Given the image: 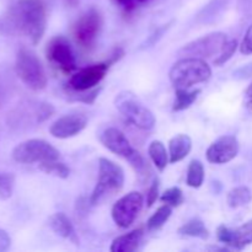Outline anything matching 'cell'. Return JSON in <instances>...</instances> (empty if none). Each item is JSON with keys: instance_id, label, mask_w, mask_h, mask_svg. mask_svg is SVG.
<instances>
[{"instance_id": "1", "label": "cell", "mask_w": 252, "mask_h": 252, "mask_svg": "<svg viewBox=\"0 0 252 252\" xmlns=\"http://www.w3.org/2000/svg\"><path fill=\"white\" fill-rule=\"evenodd\" d=\"M7 21L32 44H38L47 27L46 6L41 0H19L7 11Z\"/></svg>"}, {"instance_id": "2", "label": "cell", "mask_w": 252, "mask_h": 252, "mask_svg": "<svg viewBox=\"0 0 252 252\" xmlns=\"http://www.w3.org/2000/svg\"><path fill=\"white\" fill-rule=\"evenodd\" d=\"M212 69L204 59L197 57H184L171 66L169 71L170 83L175 89H189L211 79Z\"/></svg>"}, {"instance_id": "3", "label": "cell", "mask_w": 252, "mask_h": 252, "mask_svg": "<svg viewBox=\"0 0 252 252\" xmlns=\"http://www.w3.org/2000/svg\"><path fill=\"white\" fill-rule=\"evenodd\" d=\"M100 142L107 150L129 162L139 176H147L149 165L137 149L132 147L125 133L116 127H108L100 134Z\"/></svg>"}, {"instance_id": "4", "label": "cell", "mask_w": 252, "mask_h": 252, "mask_svg": "<svg viewBox=\"0 0 252 252\" xmlns=\"http://www.w3.org/2000/svg\"><path fill=\"white\" fill-rule=\"evenodd\" d=\"M15 73L25 86L33 91L46 89L48 78L41 59L32 49L22 47L19 49L15 59Z\"/></svg>"}, {"instance_id": "5", "label": "cell", "mask_w": 252, "mask_h": 252, "mask_svg": "<svg viewBox=\"0 0 252 252\" xmlns=\"http://www.w3.org/2000/svg\"><path fill=\"white\" fill-rule=\"evenodd\" d=\"M125 186V171L118 164L107 158L98 159V176L90 196L91 206L100 204L106 197L121 191Z\"/></svg>"}, {"instance_id": "6", "label": "cell", "mask_w": 252, "mask_h": 252, "mask_svg": "<svg viewBox=\"0 0 252 252\" xmlns=\"http://www.w3.org/2000/svg\"><path fill=\"white\" fill-rule=\"evenodd\" d=\"M118 112L137 128L150 130L155 127V116L132 91H122L115 98Z\"/></svg>"}, {"instance_id": "7", "label": "cell", "mask_w": 252, "mask_h": 252, "mask_svg": "<svg viewBox=\"0 0 252 252\" xmlns=\"http://www.w3.org/2000/svg\"><path fill=\"white\" fill-rule=\"evenodd\" d=\"M61 158V153L51 143L43 139H27L20 143L12 150V159L19 164L37 166L44 162L56 161Z\"/></svg>"}, {"instance_id": "8", "label": "cell", "mask_w": 252, "mask_h": 252, "mask_svg": "<svg viewBox=\"0 0 252 252\" xmlns=\"http://www.w3.org/2000/svg\"><path fill=\"white\" fill-rule=\"evenodd\" d=\"M102 15L95 7L86 10L73 25V36L76 43L84 49H91L95 46L102 30Z\"/></svg>"}, {"instance_id": "9", "label": "cell", "mask_w": 252, "mask_h": 252, "mask_svg": "<svg viewBox=\"0 0 252 252\" xmlns=\"http://www.w3.org/2000/svg\"><path fill=\"white\" fill-rule=\"evenodd\" d=\"M228 36L224 32H211L189 43L185 44L179 51L180 56L197 57V58H212L220 54L228 42Z\"/></svg>"}, {"instance_id": "10", "label": "cell", "mask_w": 252, "mask_h": 252, "mask_svg": "<svg viewBox=\"0 0 252 252\" xmlns=\"http://www.w3.org/2000/svg\"><path fill=\"white\" fill-rule=\"evenodd\" d=\"M144 206V197L137 191L121 197L111 209V217L117 226L121 229H127L134 223L137 217Z\"/></svg>"}, {"instance_id": "11", "label": "cell", "mask_w": 252, "mask_h": 252, "mask_svg": "<svg viewBox=\"0 0 252 252\" xmlns=\"http://www.w3.org/2000/svg\"><path fill=\"white\" fill-rule=\"evenodd\" d=\"M112 65V62L108 59L107 62L91 64L76 71L69 79V88L75 93H84L95 89L107 74L108 69Z\"/></svg>"}, {"instance_id": "12", "label": "cell", "mask_w": 252, "mask_h": 252, "mask_svg": "<svg viewBox=\"0 0 252 252\" xmlns=\"http://www.w3.org/2000/svg\"><path fill=\"white\" fill-rule=\"evenodd\" d=\"M46 54L48 61L65 74L76 70V61L68 39L63 36H57L47 44Z\"/></svg>"}, {"instance_id": "13", "label": "cell", "mask_w": 252, "mask_h": 252, "mask_svg": "<svg viewBox=\"0 0 252 252\" xmlns=\"http://www.w3.org/2000/svg\"><path fill=\"white\" fill-rule=\"evenodd\" d=\"M239 149L240 144L235 135H221L209 145L206 157L211 164L223 165L235 159Z\"/></svg>"}, {"instance_id": "14", "label": "cell", "mask_w": 252, "mask_h": 252, "mask_svg": "<svg viewBox=\"0 0 252 252\" xmlns=\"http://www.w3.org/2000/svg\"><path fill=\"white\" fill-rule=\"evenodd\" d=\"M88 127V117L84 113L74 112L64 115L54 121L49 127V133L57 139H68L78 135Z\"/></svg>"}, {"instance_id": "15", "label": "cell", "mask_w": 252, "mask_h": 252, "mask_svg": "<svg viewBox=\"0 0 252 252\" xmlns=\"http://www.w3.org/2000/svg\"><path fill=\"white\" fill-rule=\"evenodd\" d=\"M217 238L229 248L243 250L252 244V219L236 229H230L225 225L218 226Z\"/></svg>"}, {"instance_id": "16", "label": "cell", "mask_w": 252, "mask_h": 252, "mask_svg": "<svg viewBox=\"0 0 252 252\" xmlns=\"http://www.w3.org/2000/svg\"><path fill=\"white\" fill-rule=\"evenodd\" d=\"M48 225L49 228L53 230L54 234H57L61 238L66 239V240L71 241L73 244L78 245L79 238L75 233L73 224H71L70 219L62 212L54 213L49 217L48 219Z\"/></svg>"}, {"instance_id": "17", "label": "cell", "mask_w": 252, "mask_h": 252, "mask_svg": "<svg viewBox=\"0 0 252 252\" xmlns=\"http://www.w3.org/2000/svg\"><path fill=\"white\" fill-rule=\"evenodd\" d=\"M143 229H134L129 233L116 238L111 244V252H133L139 249L143 240Z\"/></svg>"}, {"instance_id": "18", "label": "cell", "mask_w": 252, "mask_h": 252, "mask_svg": "<svg viewBox=\"0 0 252 252\" xmlns=\"http://www.w3.org/2000/svg\"><path fill=\"white\" fill-rule=\"evenodd\" d=\"M192 150V139L187 134H177L169 142L170 164L182 161Z\"/></svg>"}, {"instance_id": "19", "label": "cell", "mask_w": 252, "mask_h": 252, "mask_svg": "<svg viewBox=\"0 0 252 252\" xmlns=\"http://www.w3.org/2000/svg\"><path fill=\"white\" fill-rule=\"evenodd\" d=\"M148 154L159 171H164L170 162L169 152H166L164 143L160 140H153L148 148Z\"/></svg>"}, {"instance_id": "20", "label": "cell", "mask_w": 252, "mask_h": 252, "mask_svg": "<svg viewBox=\"0 0 252 252\" xmlns=\"http://www.w3.org/2000/svg\"><path fill=\"white\" fill-rule=\"evenodd\" d=\"M201 90L196 89V90L189 91V89H176L175 93V101L172 105V111L175 112H180V111H185L189 107L193 105L194 101L198 98Z\"/></svg>"}, {"instance_id": "21", "label": "cell", "mask_w": 252, "mask_h": 252, "mask_svg": "<svg viewBox=\"0 0 252 252\" xmlns=\"http://www.w3.org/2000/svg\"><path fill=\"white\" fill-rule=\"evenodd\" d=\"M177 233L184 236H191V238H198L206 240L209 238V231L206 228L203 221L198 218H193L187 221L182 226H180Z\"/></svg>"}, {"instance_id": "22", "label": "cell", "mask_w": 252, "mask_h": 252, "mask_svg": "<svg viewBox=\"0 0 252 252\" xmlns=\"http://www.w3.org/2000/svg\"><path fill=\"white\" fill-rule=\"evenodd\" d=\"M252 199V192L249 187L238 186L231 189L226 196V202L230 208H239L249 204Z\"/></svg>"}, {"instance_id": "23", "label": "cell", "mask_w": 252, "mask_h": 252, "mask_svg": "<svg viewBox=\"0 0 252 252\" xmlns=\"http://www.w3.org/2000/svg\"><path fill=\"white\" fill-rule=\"evenodd\" d=\"M204 182V166L202 161L193 159L189 164L187 169V186L192 189H199Z\"/></svg>"}, {"instance_id": "24", "label": "cell", "mask_w": 252, "mask_h": 252, "mask_svg": "<svg viewBox=\"0 0 252 252\" xmlns=\"http://www.w3.org/2000/svg\"><path fill=\"white\" fill-rule=\"evenodd\" d=\"M172 213V207L169 206V204L164 203L161 207L157 209L154 214L149 218L147 223V228L148 230L150 231H155V230H159L161 229L162 226L165 225L169 218L171 217Z\"/></svg>"}, {"instance_id": "25", "label": "cell", "mask_w": 252, "mask_h": 252, "mask_svg": "<svg viewBox=\"0 0 252 252\" xmlns=\"http://www.w3.org/2000/svg\"><path fill=\"white\" fill-rule=\"evenodd\" d=\"M38 169L47 175H53V176L59 177V179H68L70 175V169L66 166L64 162L56 160V161L44 162V164L38 165Z\"/></svg>"}, {"instance_id": "26", "label": "cell", "mask_w": 252, "mask_h": 252, "mask_svg": "<svg viewBox=\"0 0 252 252\" xmlns=\"http://www.w3.org/2000/svg\"><path fill=\"white\" fill-rule=\"evenodd\" d=\"M15 186V175L0 171V201H6L12 196Z\"/></svg>"}, {"instance_id": "27", "label": "cell", "mask_w": 252, "mask_h": 252, "mask_svg": "<svg viewBox=\"0 0 252 252\" xmlns=\"http://www.w3.org/2000/svg\"><path fill=\"white\" fill-rule=\"evenodd\" d=\"M162 203H166L171 207H179L184 203V192L180 187H170L160 197Z\"/></svg>"}, {"instance_id": "28", "label": "cell", "mask_w": 252, "mask_h": 252, "mask_svg": "<svg viewBox=\"0 0 252 252\" xmlns=\"http://www.w3.org/2000/svg\"><path fill=\"white\" fill-rule=\"evenodd\" d=\"M238 46L239 44L236 39H229V41L226 42L225 47L223 48V51L220 52V54L214 59V64L218 66L224 65V64L234 56V53H235L236 49H238Z\"/></svg>"}, {"instance_id": "29", "label": "cell", "mask_w": 252, "mask_h": 252, "mask_svg": "<svg viewBox=\"0 0 252 252\" xmlns=\"http://www.w3.org/2000/svg\"><path fill=\"white\" fill-rule=\"evenodd\" d=\"M159 189H160V181L158 177H155L153 180L152 185H150L149 189H148L147 193V206L153 207V204L157 202V199L159 198Z\"/></svg>"}, {"instance_id": "30", "label": "cell", "mask_w": 252, "mask_h": 252, "mask_svg": "<svg viewBox=\"0 0 252 252\" xmlns=\"http://www.w3.org/2000/svg\"><path fill=\"white\" fill-rule=\"evenodd\" d=\"M170 25L171 24H167V25H162L161 27H159V29L157 30V31L154 32V33L152 34V36H149V38L145 41V46L143 47V48H148V47H153L155 43H157L158 41H159L160 38H161L162 36H164L165 32L167 31V30L170 29Z\"/></svg>"}, {"instance_id": "31", "label": "cell", "mask_w": 252, "mask_h": 252, "mask_svg": "<svg viewBox=\"0 0 252 252\" xmlns=\"http://www.w3.org/2000/svg\"><path fill=\"white\" fill-rule=\"evenodd\" d=\"M233 78L236 80H246V79L252 78V62L234 70Z\"/></svg>"}, {"instance_id": "32", "label": "cell", "mask_w": 252, "mask_h": 252, "mask_svg": "<svg viewBox=\"0 0 252 252\" xmlns=\"http://www.w3.org/2000/svg\"><path fill=\"white\" fill-rule=\"evenodd\" d=\"M240 52L243 54H252V25L248 29L243 42L240 44Z\"/></svg>"}, {"instance_id": "33", "label": "cell", "mask_w": 252, "mask_h": 252, "mask_svg": "<svg viewBox=\"0 0 252 252\" xmlns=\"http://www.w3.org/2000/svg\"><path fill=\"white\" fill-rule=\"evenodd\" d=\"M11 246V238L5 230L0 229V252L7 251Z\"/></svg>"}, {"instance_id": "34", "label": "cell", "mask_w": 252, "mask_h": 252, "mask_svg": "<svg viewBox=\"0 0 252 252\" xmlns=\"http://www.w3.org/2000/svg\"><path fill=\"white\" fill-rule=\"evenodd\" d=\"M116 1H117L118 4L121 5V6L125 7L126 10H130V9H133V7H134L137 0H116Z\"/></svg>"}, {"instance_id": "35", "label": "cell", "mask_w": 252, "mask_h": 252, "mask_svg": "<svg viewBox=\"0 0 252 252\" xmlns=\"http://www.w3.org/2000/svg\"><path fill=\"white\" fill-rule=\"evenodd\" d=\"M245 95H246V97H249V98H252V84L250 86H249L248 89H246V91H245Z\"/></svg>"}, {"instance_id": "36", "label": "cell", "mask_w": 252, "mask_h": 252, "mask_svg": "<svg viewBox=\"0 0 252 252\" xmlns=\"http://www.w3.org/2000/svg\"><path fill=\"white\" fill-rule=\"evenodd\" d=\"M2 98H4V90H2V86L1 84H0V106H1L2 103Z\"/></svg>"}, {"instance_id": "37", "label": "cell", "mask_w": 252, "mask_h": 252, "mask_svg": "<svg viewBox=\"0 0 252 252\" xmlns=\"http://www.w3.org/2000/svg\"><path fill=\"white\" fill-rule=\"evenodd\" d=\"M246 107H248L250 111H252V98H250V101H248V103H246Z\"/></svg>"}, {"instance_id": "38", "label": "cell", "mask_w": 252, "mask_h": 252, "mask_svg": "<svg viewBox=\"0 0 252 252\" xmlns=\"http://www.w3.org/2000/svg\"><path fill=\"white\" fill-rule=\"evenodd\" d=\"M138 2H147V1H149V0H137Z\"/></svg>"}]
</instances>
